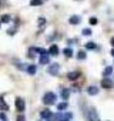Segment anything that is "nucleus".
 Returning a JSON list of instances; mask_svg holds the SVG:
<instances>
[{
  "mask_svg": "<svg viewBox=\"0 0 114 121\" xmlns=\"http://www.w3.org/2000/svg\"><path fill=\"white\" fill-rule=\"evenodd\" d=\"M63 53H64L66 57H71V56H73V50H71V48H64Z\"/></svg>",
  "mask_w": 114,
  "mask_h": 121,
  "instance_id": "dca6fc26",
  "label": "nucleus"
},
{
  "mask_svg": "<svg viewBox=\"0 0 114 121\" xmlns=\"http://www.w3.org/2000/svg\"><path fill=\"white\" fill-rule=\"evenodd\" d=\"M111 44H113V46H114V37H113V39H111Z\"/></svg>",
  "mask_w": 114,
  "mask_h": 121,
  "instance_id": "bb28decb",
  "label": "nucleus"
},
{
  "mask_svg": "<svg viewBox=\"0 0 114 121\" xmlns=\"http://www.w3.org/2000/svg\"><path fill=\"white\" fill-rule=\"evenodd\" d=\"M59 70H60V66L57 64V63H54V64L48 66V69H47L48 74H51V76H57V74H59Z\"/></svg>",
  "mask_w": 114,
  "mask_h": 121,
  "instance_id": "7ed1b4c3",
  "label": "nucleus"
},
{
  "mask_svg": "<svg viewBox=\"0 0 114 121\" xmlns=\"http://www.w3.org/2000/svg\"><path fill=\"white\" fill-rule=\"evenodd\" d=\"M87 93H88L90 95H96V94H98V88H97L96 86H91V87L87 88Z\"/></svg>",
  "mask_w": 114,
  "mask_h": 121,
  "instance_id": "6e6552de",
  "label": "nucleus"
},
{
  "mask_svg": "<svg viewBox=\"0 0 114 121\" xmlns=\"http://www.w3.org/2000/svg\"><path fill=\"white\" fill-rule=\"evenodd\" d=\"M56 100H57V95L54 93H51V91H48V93H46L43 95V103L46 105H53L56 103Z\"/></svg>",
  "mask_w": 114,
  "mask_h": 121,
  "instance_id": "f257e3e1",
  "label": "nucleus"
},
{
  "mask_svg": "<svg viewBox=\"0 0 114 121\" xmlns=\"http://www.w3.org/2000/svg\"><path fill=\"white\" fill-rule=\"evenodd\" d=\"M69 95H70V90L69 88H61V97H63V100H69Z\"/></svg>",
  "mask_w": 114,
  "mask_h": 121,
  "instance_id": "9b49d317",
  "label": "nucleus"
},
{
  "mask_svg": "<svg viewBox=\"0 0 114 121\" xmlns=\"http://www.w3.org/2000/svg\"><path fill=\"white\" fill-rule=\"evenodd\" d=\"M111 56H113V57H114V48H113V50H111Z\"/></svg>",
  "mask_w": 114,
  "mask_h": 121,
  "instance_id": "393cba45",
  "label": "nucleus"
},
{
  "mask_svg": "<svg viewBox=\"0 0 114 121\" xmlns=\"http://www.w3.org/2000/svg\"><path fill=\"white\" fill-rule=\"evenodd\" d=\"M86 118H87V121H100L96 108H90V110L86 112Z\"/></svg>",
  "mask_w": 114,
  "mask_h": 121,
  "instance_id": "f03ea898",
  "label": "nucleus"
},
{
  "mask_svg": "<svg viewBox=\"0 0 114 121\" xmlns=\"http://www.w3.org/2000/svg\"><path fill=\"white\" fill-rule=\"evenodd\" d=\"M69 22H70V24H79L80 23V16H71Z\"/></svg>",
  "mask_w": 114,
  "mask_h": 121,
  "instance_id": "f8f14e48",
  "label": "nucleus"
},
{
  "mask_svg": "<svg viewBox=\"0 0 114 121\" xmlns=\"http://www.w3.org/2000/svg\"><path fill=\"white\" fill-rule=\"evenodd\" d=\"M48 61H50V54H48V51L41 53V56H40V64H48Z\"/></svg>",
  "mask_w": 114,
  "mask_h": 121,
  "instance_id": "20e7f679",
  "label": "nucleus"
},
{
  "mask_svg": "<svg viewBox=\"0 0 114 121\" xmlns=\"http://www.w3.org/2000/svg\"><path fill=\"white\" fill-rule=\"evenodd\" d=\"M44 23H46V20H44L43 17H40V19H39V26H43Z\"/></svg>",
  "mask_w": 114,
  "mask_h": 121,
  "instance_id": "4be33fe9",
  "label": "nucleus"
},
{
  "mask_svg": "<svg viewBox=\"0 0 114 121\" xmlns=\"http://www.w3.org/2000/svg\"><path fill=\"white\" fill-rule=\"evenodd\" d=\"M90 24H97V17H91L90 19Z\"/></svg>",
  "mask_w": 114,
  "mask_h": 121,
  "instance_id": "412c9836",
  "label": "nucleus"
},
{
  "mask_svg": "<svg viewBox=\"0 0 114 121\" xmlns=\"http://www.w3.org/2000/svg\"><path fill=\"white\" fill-rule=\"evenodd\" d=\"M27 71H29L30 74H34V73H36V66H30V67L27 69Z\"/></svg>",
  "mask_w": 114,
  "mask_h": 121,
  "instance_id": "aec40b11",
  "label": "nucleus"
},
{
  "mask_svg": "<svg viewBox=\"0 0 114 121\" xmlns=\"http://www.w3.org/2000/svg\"><path fill=\"white\" fill-rule=\"evenodd\" d=\"M81 33H83L84 36H90V34H91V30H90V29H83Z\"/></svg>",
  "mask_w": 114,
  "mask_h": 121,
  "instance_id": "6ab92c4d",
  "label": "nucleus"
},
{
  "mask_svg": "<svg viewBox=\"0 0 114 121\" xmlns=\"http://www.w3.org/2000/svg\"><path fill=\"white\" fill-rule=\"evenodd\" d=\"M86 48H87V50H96L97 46H96L94 41H88V43H86Z\"/></svg>",
  "mask_w": 114,
  "mask_h": 121,
  "instance_id": "ddd939ff",
  "label": "nucleus"
},
{
  "mask_svg": "<svg viewBox=\"0 0 114 121\" xmlns=\"http://www.w3.org/2000/svg\"><path fill=\"white\" fill-rule=\"evenodd\" d=\"M9 20H10V17H9V16H4V17H3V22H9Z\"/></svg>",
  "mask_w": 114,
  "mask_h": 121,
  "instance_id": "5701e85b",
  "label": "nucleus"
},
{
  "mask_svg": "<svg viewBox=\"0 0 114 121\" xmlns=\"http://www.w3.org/2000/svg\"><path fill=\"white\" fill-rule=\"evenodd\" d=\"M77 58H79V60H84V58H86V51H83V50L79 51V53H77Z\"/></svg>",
  "mask_w": 114,
  "mask_h": 121,
  "instance_id": "f3484780",
  "label": "nucleus"
},
{
  "mask_svg": "<svg viewBox=\"0 0 114 121\" xmlns=\"http://www.w3.org/2000/svg\"><path fill=\"white\" fill-rule=\"evenodd\" d=\"M40 115H41V118H51V117H53V112H51L50 110H43V111L40 112Z\"/></svg>",
  "mask_w": 114,
  "mask_h": 121,
  "instance_id": "0eeeda50",
  "label": "nucleus"
},
{
  "mask_svg": "<svg viewBox=\"0 0 114 121\" xmlns=\"http://www.w3.org/2000/svg\"><path fill=\"white\" fill-rule=\"evenodd\" d=\"M17 121H24V117H23V115H20V117L17 118Z\"/></svg>",
  "mask_w": 114,
  "mask_h": 121,
  "instance_id": "b1692460",
  "label": "nucleus"
},
{
  "mask_svg": "<svg viewBox=\"0 0 114 121\" xmlns=\"http://www.w3.org/2000/svg\"><path fill=\"white\" fill-rule=\"evenodd\" d=\"M111 74H113V67H111V66L105 67V70H104L103 76H104V77H108V76H111Z\"/></svg>",
  "mask_w": 114,
  "mask_h": 121,
  "instance_id": "4468645a",
  "label": "nucleus"
},
{
  "mask_svg": "<svg viewBox=\"0 0 114 121\" xmlns=\"http://www.w3.org/2000/svg\"><path fill=\"white\" fill-rule=\"evenodd\" d=\"M60 121H69V118H63V120H60Z\"/></svg>",
  "mask_w": 114,
  "mask_h": 121,
  "instance_id": "a878e982",
  "label": "nucleus"
},
{
  "mask_svg": "<svg viewBox=\"0 0 114 121\" xmlns=\"http://www.w3.org/2000/svg\"><path fill=\"white\" fill-rule=\"evenodd\" d=\"M79 76H80V73H79V71H71V73H69V74H67L69 80H77V78H79Z\"/></svg>",
  "mask_w": 114,
  "mask_h": 121,
  "instance_id": "9d476101",
  "label": "nucleus"
},
{
  "mask_svg": "<svg viewBox=\"0 0 114 121\" xmlns=\"http://www.w3.org/2000/svg\"><path fill=\"white\" fill-rule=\"evenodd\" d=\"M16 107H17L19 111H23V110H24V101H23L22 98H17V100H16Z\"/></svg>",
  "mask_w": 114,
  "mask_h": 121,
  "instance_id": "423d86ee",
  "label": "nucleus"
},
{
  "mask_svg": "<svg viewBox=\"0 0 114 121\" xmlns=\"http://www.w3.org/2000/svg\"><path fill=\"white\" fill-rule=\"evenodd\" d=\"M48 54H53V56H57L59 54V47H57L56 44H53L50 48H48Z\"/></svg>",
  "mask_w": 114,
  "mask_h": 121,
  "instance_id": "1a4fd4ad",
  "label": "nucleus"
},
{
  "mask_svg": "<svg viewBox=\"0 0 114 121\" xmlns=\"http://www.w3.org/2000/svg\"><path fill=\"white\" fill-rule=\"evenodd\" d=\"M67 108V103L64 101V103H60V104H57V110H59L60 112L63 111V110H66Z\"/></svg>",
  "mask_w": 114,
  "mask_h": 121,
  "instance_id": "2eb2a0df",
  "label": "nucleus"
},
{
  "mask_svg": "<svg viewBox=\"0 0 114 121\" xmlns=\"http://www.w3.org/2000/svg\"><path fill=\"white\" fill-rule=\"evenodd\" d=\"M30 4L31 6H39V4H41V0H31Z\"/></svg>",
  "mask_w": 114,
  "mask_h": 121,
  "instance_id": "a211bd4d",
  "label": "nucleus"
},
{
  "mask_svg": "<svg viewBox=\"0 0 114 121\" xmlns=\"http://www.w3.org/2000/svg\"><path fill=\"white\" fill-rule=\"evenodd\" d=\"M101 87L103 88H113V81L110 80V77H104L101 80Z\"/></svg>",
  "mask_w": 114,
  "mask_h": 121,
  "instance_id": "39448f33",
  "label": "nucleus"
},
{
  "mask_svg": "<svg viewBox=\"0 0 114 121\" xmlns=\"http://www.w3.org/2000/svg\"><path fill=\"white\" fill-rule=\"evenodd\" d=\"M48 121H50V120H48Z\"/></svg>",
  "mask_w": 114,
  "mask_h": 121,
  "instance_id": "cd10ccee",
  "label": "nucleus"
}]
</instances>
